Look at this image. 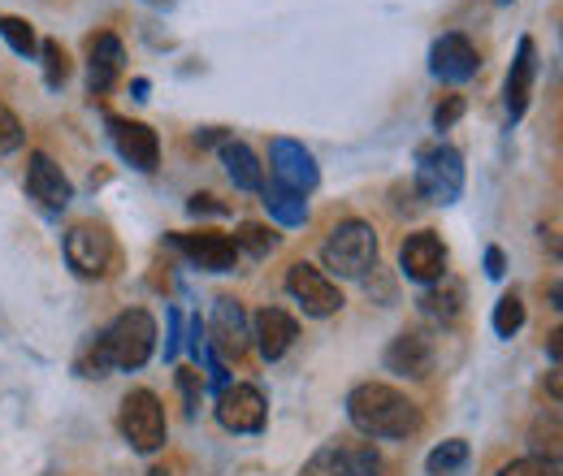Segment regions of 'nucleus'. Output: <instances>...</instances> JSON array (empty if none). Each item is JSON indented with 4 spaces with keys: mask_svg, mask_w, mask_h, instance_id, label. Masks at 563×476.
Here are the masks:
<instances>
[{
    "mask_svg": "<svg viewBox=\"0 0 563 476\" xmlns=\"http://www.w3.org/2000/svg\"><path fill=\"white\" fill-rule=\"evenodd\" d=\"M347 420L364 438H386V442H404L421 429V408L382 381H364L347 395Z\"/></svg>",
    "mask_w": 563,
    "mask_h": 476,
    "instance_id": "nucleus-1",
    "label": "nucleus"
},
{
    "mask_svg": "<svg viewBox=\"0 0 563 476\" xmlns=\"http://www.w3.org/2000/svg\"><path fill=\"white\" fill-rule=\"evenodd\" d=\"M100 342H104L113 368L135 373V368H143L152 359V351H156V321H152L147 308H126L122 317H113V325L100 334Z\"/></svg>",
    "mask_w": 563,
    "mask_h": 476,
    "instance_id": "nucleus-2",
    "label": "nucleus"
},
{
    "mask_svg": "<svg viewBox=\"0 0 563 476\" xmlns=\"http://www.w3.org/2000/svg\"><path fill=\"white\" fill-rule=\"evenodd\" d=\"M325 269L339 277H364L368 269H377V234L368 221H343L330 230L325 247H321Z\"/></svg>",
    "mask_w": 563,
    "mask_h": 476,
    "instance_id": "nucleus-3",
    "label": "nucleus"
},
{
    "mask_svg": "<svg viewBox=\"0 0 563 476\" xmlns=\"http://www.w3.org/2000/svg\"><path fill=\"white\" fill-rule=\"evenodd\" d=\"M417 191L429 204H455L464 196V156L446 143L421 147L417 156Z\"/></svg>",
    "mask_w": 563,
    "mask_h": 476,
    "instance_id": "nucleus-4",
    "label": "nucleus"
},
{
    "mask_svg": "<svg viewBox=\"0 0 563 476\" xmlns=\"http://www.w3.org/2000/svg\"><path fill=\"white\" fill-rule=\"evenodd\" d=\"M66 261H70V269L78 277L104 281V277H113V269H118V243H113V234L104 225L78 221V225L66 230Z\"/></svg>",
    "mask_w": 563,
    "mask_h": 476,
    "instance_id": "nucleus-5",
    "label": "nucleus"
},
{
    "mask_svg": "<svg viewBox=\"0 0 563 476\" xmlns=\"http://www.w3.org/2000/svg\"><path fill=\"white\" fill-rule=\"evenodd\" d=\"M118 424H122V438H126L140 455L161 451V446H165V433H169L165 408H161V399H156L152 390H131V395L122 399Z\"/></svg>",
    "mask_w": 563,
    "mask_h": 476,
    "instance_id": "nucleus-6",
    "label": "nucleus"
},
{
    "mask_svg": "<svg viewBox=\"0 0 563 476\" xmlns=\"http://www.w3.org/2000/svg\"><path fill=\"white\" fill-rule=\"evenodd\" d=\"M286 290L295 295V303L308 312V317H317V321H325V317H334V312H343V290L325 277L321 269H312V265H290L286 269Z\"/></svg>",
    "mask_w": 563,
    "mask_h": 476,
    "instance_id": "nucleus-7",
    "label": "nucleus"
},
{
    "mask_svg": "<svg viewBox=\"0 0 563 476\" xmlns=\"http://www.w3.org/2000/svg\"><path fill=\"white\" fill-rule=\"evenodd\" d=\"M303 476H382V455L368 442H330L308 460Z\"/></svg>",
    "mask_w": 563,
    "mask_h": 476,
    "instance_id": "nucleus-8",
    "label": "nucleus"
},
{
    "mask_svg": "<svg viewBox=\"0 0 563 476\" xmlns=\"http://www.w3.org/2000/svg\"><path fill=\"white\" fill-rule=\"evenodd\" d=\"M269 420V403L256 386H225L217 395V424L230 433H261Z\"/></svg>",
    "mask_w": 563,
    "mask_h": 476,
    "instance_id": "nucleus-9",
    "label": "nucleus"
},
{
    "mask_svg": "<svg viewBox=\"0 0 563 476\" xmlns=\"http://www.w3.org/2000/svg\"><path fill=\"white\" fill-rule=\"evenodd\" d=\"M269 165H274L278 187H286V191L308 196V191H317V182H321V169H317L312 152H308L303 143H295V139H274V143H269Z\"/></svg>",
    "mask_w": 563,
    "mask_h": 476,
    "instance_id": "nucleus-10",
    "label": "nucleus"
},
{
    "mask_svg": "<svg viewBox=\"0 0 563 476\" xmlns=\"http://www.w3.org/2000/svg\"><path fill=\"white\" fill-rule=\"evenodd\" d=\"M399 269H404V277H412V281H421V286L446 277V243H442L433 230L408 234L404 247H399Z\"/></svg>",
    "mask_w": 563,
    "mask_h": 476,
    "instance_id": "nucleus-11",
    "label": "nucleus"
},
{
    "mask_svg": "<svg viewBox=\"0 0 563 476\" xmlns=\"http://www.w3.org/2000/svg\"><path fill=\"white\" fill-rule=\"evenodd\" d=\"M169 243L200 269L209 273H230L239 265V247L230 234H212V230H200V234H169Z\"/></svg>",
    "mask_w": 563,
    "mask_h": 476,
    "instance_id": "nucleus-12",
    "label": "nucleus"
},
{
    "mask_svg": "<svg viewBox=\"0 0 563 476\" xmlns=\"http://www.w3.org/2000/svg\"><path fill=\"white\" fill-rule=\"evenodd\" d=\"M26 191L31 200L48 208V212H62L74 200L70 178L62 174V165L48 156V152H31V165H26Z\"/></svg>",
    "mask_w": 563,
    "mask_h": 476,
    "instance_id": "nucleus-13",
    "label": "nucleus"
},
{
    "mask_svg": "<svg viewBox=\"0 0 563 476\" xmlns=\"http://www.w3.org/2000/svg\"><path fill=\"white\" fill-rule=\"evenodd\" d=\"M533 82H538V44L525 35L516 44V62L507 69V87H503V100H507V118L520 122L529 100H533Z\"/></svg>",
    "mask_w": 563,
    "mask_h": 476,
    "instance_id": "nucleus-14",
    "label": "nucleus"
},
{
    "mask_svg": "<svg viewBox=\"0 0 563 476\" xmlns=\"http://www.w3.org/2000/svg\"><path fill=\"white\" fill-rule=\"evenodd\" d=\"M429 69H433V78H442V82H468L477 69H482V57H477V48L464 40V35H442L438 44H433V53H429Z\"/></svg>",
    "mask_w": 563,
    "mask_h": 476,
    "instance_id": "nucleus-15",
    "label": "nucleus"
},
{
    "mask_svg": "<svg viewBox=\"0 0 563 476\" xmlns=\"http://www.w3.org/2000/svg\"><path fill=\"white\" fill-rule=\"evenodd\" d=\"M109 135H113V143H118V152H122L126 165H135L143 174L156 169V160H161V139H156L152 126L126 122V118H109Z\"/></svg>",
    "mask_w": 563,
    "mask_h": 476,
    "instance_id": "nucleus-16",
    "label": "nucleus"
},
{
    "mask_svg": "<svg viewBox=\"0 0 563 476\" xmlns=\"http://www.w3.org/2000/svg\"><path fill=\"white\" fill-rule=\"evenodd\" d=\"M247 339H252V334H247L243 303L230 299V295H221V299L212 303V346H217V355H225V359H243Z\"/></svg>",
    "mask_w": 563,
    "mask_h": 476,
    "instance_id": "nucleus-17",
    "label": "nucleus"
},
{
    "mask_svg": "<svg viewBox=\"0 0 563 476\" xmlns=\"http://www.w3.org/2000/svg\"><path fill=\"white\" fill-rule=\"evenodd\" d=\"M122 66H126L122 40L118 35H96L91 40V57H87V87H91V96H109L113 82L122 78Z\"/></svg>",
    "mask_w": 563,
    "mask_h": 476,
    "instance_id": "nucleus-18",
    "label": "nucleus"
},
{
    "mask_svg": "<svg viewBox=\"0 0 563 476\" xmlns=\"http://www.w3.org/2000/svg\"><path fill=\"white\" fill-rule=\"evenodd\" d=\"M252 339H256V351H261L265 359H282V355L290 351V342L299 339V325H295V317L282 312V308H261L256 321H252Z\"/></svg>",
    "mask_w": 563,
    "mask_h": 476,
    "instance_id": "nucleus-19",
    "label": "nucleus"
},
{
    "mask_svg": "<svg viewBox=\"0 0 563 476\" xmlns=\"http://www.w3.org/2000/svg\"><path fill=\"white\" fill-rule=\"evenodd\" d=\"M386 368L399 373V377H429L433 373V342L417 334V330L399 334L386 346Z\"/></svg>",
    "mask_w": 563,
    "mask_h": 476,
    "instance_id": "nucleus-20",
    "label": "nucleus"
},
{
    "mask_svg": "<svg viewBox=\"0 0 563 476\" xmlns=\"http://www.w3.org/2000/svg\"><path fill=\"white\" fill-rule=\"evenodd\" d=\"M221 165H225V174H230V182L239 191H261L265 187V169H261V160H256V152L247 143L221 139Z\"/></svg>",
    "mask_w": 563,
    "mask_h": 476,
    "instance_id": "nucleus-21",
    "label": "nucleus"
},
{
    "mask_svg": "<svg viewBox=\"0 0 563 476\" xmlns=\"http://www.w3.org/2000/svg\"><path fill=\"white\" fill-rule=\"evenodd\" d=\"M421 312L433 321H455L464 312V286L455 277H438L429 281V290L421 295Z\"/></svg>",
    "mask_w": 563,
    "mask_h": 476,
    "instance_id": "nucleus-22",
    "label": "nucleus"
},
{
    "mask_svg": "<svg viewBox=\"0 0 563 476\" xmlns=\"http://www.w3.org/2000/svg\"><path fill=\"white\" fill-rule=\"evenodd\" d=\"M261 196H265V208H269V217L278 221V225H303L308 221V200L299 196V191H286V187H261Z\"/></svg>",
    "mask_w": 563,
    "mask_h": 476,
    "instance_id": "nucleus-23",
    "label": "nucleus"
},
{
    "mask_svg": "<svg viewBox=\"0 0 563 476\" xmlns=\"http://www.w3.org/2000/svg\"><path fill=\"white\" fill-rule=\"evenodd\" d=\"M464 468H468V442H464V438H446V442L433 446L429 460H424V473L429 476H460Z\"/></svg>",
    "mask_w": 563,
    "mask_h": 476,
    "instance_id": "nucleus-24",
    "label": "nucleus"
},
{
    "mask_svg": "<svg viewBox=\"0 0 563 476\" xmlns=\"http://www.w3.org/2000/svg\"><path fill=\"white\" fill-rule=\"evenodd\" d=\"M234 247L247 252V256H256V261H265V256L278 247V234H269V230L256 225V221H243V225L234 230Z\"/></svg>",
    "mask_w": 563,
    "mask_h": 476,
    "instance_id": "nucleus-25",
    "label": "nucleus"
},
{
    "mask_svg": "<svg viewBox=\"0 0 563 476\" xmlns=\"http://www.w3.org/2000/svg\"><path fill=\"white\" fill-rule=\"evenodd\" d=\"M520 325H525V299L516 290H507L498 299V308H494V334L498 339H511V334H520Z\"/></svg>",
    "mask_w": 563,
    "mask_h": 476,
    "instance_id": "nucleus-26",
    "label": "nucleus"
},
{
    "mask_svg": "<svg viewBox=\"0 0 563 476\" xmlns=\"http://www.w3.org/2000/svg\"><path fill=\"white\" fill-rule=\"evenodd\" d=\"M40 57H44V82L57 91V87L70 78V57H66V48H62L57 40H44V44H40Z\"/></svg>",
    "mask_w": 563,
    "mask_h": 476,
    "instance_id": "nucleus-27",
    "label": "nucleus"
},
{
    "mask_svg": "<svg viewBox=\"0 0 563 476\" xmlns=\"http://www.w3.org/2000/svg\"><path fill=\"white\" fill-rule=\"evenodd\" d=\"M0 35L9 40V48L13 53H22V57H31L40 44H35V31H31V22L26 18H4L0 13Z\"/></svg>",
    "mask_w": 563,
    "mask_h": 476,
    "instance_id": "nucleus-28",
    "label": "nucleus"
},
{
    "mask_svg": "<svg viewBox=\"0 0 563 476\" xmlns=\"http://www.w3.org/2000/svg\"><path fill=\"white\" fill-rule=\"evenodd\" d=\"M109 351H104V342H100V334H96V342H87V351L78 355V373L82 377H109Z\"/></svg>",
    "mask_w": 563,
    "mask_h": 476,
    "instance_id": "nucleus-29",
    "label": "nucleus"
},
{
    "mask_svg": "<svg viewBox=\"0 0 563 476\" xmlns=\"http://www.w3.org/2000/svg\"><path fill=\"white\" fill-rule=\"evenodd\" d=\"M498 476H560V464H555V460H542V455H529V460L503 464Z\"/></svg>",
    "mask_w": 563,
    "mask_h": 476,
    "instance_id": "nucleus-30",
    "label": "nucleus"
},
{
    "mask_svg": "<svg viewBox=\"0 0 563 476\" xmlns=\"http://www.w3.org/2000/svg\"><path fill=\"white\" fill-rule=\"evenodd\" d=\"M22 139H26V131H22L18 113H13L9 104H0V156L18 152V147H22Z\"/></svg>",
    "mask_w": 563,
    "mask_h": 476,
    "instance_id": "nucleus-31",
    "label": "nucleus"
},
{
    "mask_svg": "<svg viewBox=\"0 0 563 476\" xmlns=\"http://www.w3.org/2000/svg\"><path fill=\"white\" fill-rule=\"evenodd\" d=\"M460 118H464V96H442L438 109H433V126L438 131H451Z\"/></svg>",
    "mask_w": 563,
    "mask_h": 476,
    "instance_id": "nucleus-32",
    "label": "nucleus"
},
{
    "mask_svg": "<svg viewBox=\"0 0 563 476\" xmlns=\"http://www.w3.org/2000/svg\"><path fill=\"white\" fill-rule=\"evenodd\" d=\"M178 386H183L187 403H191V411H196V403H200V390H205V377H200L196 368H178Z\"/></svg>",
    "mask_w": 563,
    "mask_h": 476,
    "instance_id": "nucleus-33",
    "label": "nucleus"
},
{
    "mask_svg": "<svg viewBox=\"0 0 563 476\" xmlns=\"http://www.w3.org/2000/svg\"><path fill=\"white\" fill-rule=\"evenodd\" d=\"M486 273H490V277H503V273H507V256H503V247H486Z\"/></svg>",
    "mask_w": 563,
    "mask_h": 476,
    "instance_id": "nucleus-34",
    "label": "nucleus"
},
{
    "mask_svg": "<svg viewBox=\"0 0 563 476\" xmlns=\"http://www.w3.org/2000/svg\"><path fill=\"white\" fill-rule=\"evenodd\" d=\"M191 212H196V217H200V212H225V208L221 204H212V196H196V200H191Z\"/></svg>",
    "mask_w": 563,
    "mask_h": 476,
    "instance_id": "nucleus-35",
    "label": "nucleus"
},
{
    "mask_svg": "<svg viewBox=\"0 0 563 476\" xmlns=\"http://www.w3.org/2000/svg\"><path fill=\"white\" fill-rule=\"evenodd\" d=\"M563 334H560V330H555V334H551V359H555V368H560V346H563Z\"/></svg>",
    "mask_w": 563,
    "mask_h": 476,
    "instance_id": "nucleus-36",
    "label": "nucleus"
},
{
    "mask_svg": "<svg viewBox=\"0 0 563 476\" xmlns=\"http://www.w3.org/2000/svg\"><path fill=\"white\" fill-rule=\"evenodd\" d=\"M135 100H147V78H135Z\"/></svg>",
    "mask_w": 563,
    "mask_h": 476,
    "instance_id": "nucleus-37",
    "label": "nucleus"
},
{
    "mask_svg": "<svg viewBox=\"0 0 563 476\" xmlns=\"http://www.w3.org/2000/svg\"><path fill=\"white\" fill-rule=\"evenodd\" d=\"M147 476H169V473H165V468H152V473H147Z\"/></svg>",
    "mask_w": 563,
    "mask_h": 476,
    "instance_id": "nucleus-38",
    "label": "nucleus"
},
{
    "mask_svg": "<svg viewBox=\"0 0 563 476\" xmlns=\"http://www.w3.org/2000/svg\"><path fill=\"white\" fill-rule=\"evenodd\" d=\"M152 4H174V0H152Z\"/></svg>",
    "mask_w": 563,
    "mask_h": 476,
    "instance_id": "nucleus-39",
    "label": "nucleus"
}]
</instances>
